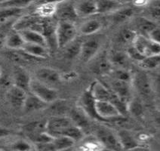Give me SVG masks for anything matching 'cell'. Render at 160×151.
<instances>
[{
    "instance_id": "obj_1",
    "label": "cell",
    "mask_w": 160,
    "mask_h": 151,
    "mask_svg": "<svg viewBox=\"0 0 160 151\" xmlns=\"http://www.w3.org/2000/svg\"><path fill=\"white\" fill-rule=\"evenodd\" d=\"M77 29L73 22L60 21L56 26V41L58 48H64L76 39Z\"/></svg>"
},
{
    "instance_id": "obj_2",
    "label": "cell",
    "mask_w": 160,
    "mask_h": 151,
    "mask_svg": "<svg viewBox=\"0 0 160 151\" xmlns=\"http://www.w3.org/2000/svg\"><path fill=\"white\" fill-rule=\"evenodd\" d=\"M73 125L69 116H54L47 121L46 132L53 138L63 136L67 129Z\"/></svg>"
},
{
    "instance_id": "obj_3",
    "label": "cell",
    "mask_w": 160,
    "mask_h": 151,
    "mask_svg": "<svg viewBox=\"0 0 160 151\" xmlns=\"http://www.w3.org/2000/svg\"><path fill=\"white\" fill-rule=\"evenodd\" d=\"M29 91L30 93L36 95L48 104L58 101V94L57 91L52 87L43 84L36 79H32Z\"/></svg>"
},
{
    "instance_id": "obj_4",
    "label": "cell",
    "mask_w": 160,
    "mask_h": 151,
    "mask_svg": "<svg viewBox=\"0 0 160 151\" xmlns=\"http://www.w3.org/2000/svg\"><path fill=\"white\" fill-rule=\"evenodd\" d=\"M78 107L90 119L102 122L96 111V100L92 94L90 85L79 97L78 101Z\"/></svg>"
},
{
    "instance_id": "obj_5",
    "label": "cell",
    "mask_w": 160,
    "mask_h": 151,
    "mask_svg": "<svg viewBox=\"0 0 160 151\" xmlns=\"http://www.w3.org/2000/svg\"><path fill=\"white\" fill-rule=\"evenodd\" d=\"M132 83L138 93L143 98H150L152 93V82L146 73L138 71L132 76Z\"/></svg>"
},
{
    "instance_id": "obj_6",
    "label": "cell",
    "mask_w": 160,
    "mask_h": 151,
    "mask_svg": "<svg viewBox=\"0 0 160 151\" xmlns=\"http://www.w3.org/2000/svg\"><path fill=\"white\" fill-rule=\"evenodd\" d=\"M43 19L36 15H25L14 23L12 29L18 32L24 30H35L42 33Z\"/></svg>"
},
{
    "instance_id": "obj_7",
    "label": "cell",
    "mask_w": 160,
    "mask_h": 151,
    "mask_svg": "<svg viewBox=\"0 0 160 151\" xmlns=\"http://www.w3.org/2000/svg\"><path fill=\"white\" fill-rule=\"evenodd\" d=\"M101 40L98 37H91L82 42L80 58L84 63L92 61L97 56L101 48Z\"/></svg>"
},
{
    "instance_id": "obj_8",
    "label": "cell",
    "mask_w": 160,
    "mask_h": 151,
    "mask_svg": "<svg viewBox=\"0 0 160 151\" xmlns=\"http://www.w3.org/2000/svg\"><path fill=\"white\" fill-rule=\"evenodd\" d=\"M96 111L102 122L114 121L122 116L110 101H96Z\"/></svg>"
},
{
    "instance_id": "obj_9",
    "label": "cell",
    "mask_w": 160,
    "mask_h": 151,
    "mask_svg": "<svg viewBox=\"0 0 160 151\" xmlns=\"http://www.w3.org/2000/svg\"><path fill=\"white\" fill-rule=\"evenodd\" d=\"M98 139L101 141L103 147L114 151H124L122 147L117 134L107 128H100L97 131Z\"/></svg>"
},
{
    "instance_id": "obj_10",
    "label": "cell",
    "mask_w": 160,
    "mask_h": 151,
    "mask_svg": "<svg viewBox=\"0 0 160 151\" xmlns=\"http://www.w3.org/2000/svg\"><path fill=\"white\" fill-rule=\"evenodd\" d=\"M54 16L58 18V21H64L73 22L78 18L76 12L74 2H58Z\"/></svg>"
},
{
    "instance_id": "obj_11",
    "label": "cell",
    "mask_w": 160,
    "mask_h": 151,
    "mask_svg": "<svg viewBox=\"0 0 160 151\" xmlns=\"http://www.w3.org/2000/svg\"><path fill=\"white\" fill-rule=\"evenodd\" d=\"M35 76L36 80L50 87H52L51 85L58 84L61 81L60 73L50 67L39 68L35 72Z\"/></svg>"
},
{
    "instance_id": "obj_12",
    "label": "cell",
    "mask_w": 160,
    "mask_h": 151,
    "mask_svg": "<svg viewBox=\"0 0 160 151\" xmlns=\"http://www.w3.org/2000/svg\"><path fill=\"white\" fill-rule=\"evenodd\" d=\"M94 59V61L92 64V70L94 73L103 76L112 71V64L107 54H101L99 56H96Z\"/></svg>"
},
{
    "instance_id": "obj_13",
    "label": "cell",
    "mask_w": 160,
    "mask_h": 151,
    "mask_svg": "<svg viewBox=\"0 0 160 151\" xmlns=\"http://www.w3.org/2000/svg\"><path fill=\"white\" fill-rule=\"evenodd\" d=\"M13 79L14 86L23 89L24 91H28L30 88V85L32 79L30 76L25 69L23 67L17 66L14 67L13 72Z\"/></svg>"
},
{
    "instance_id": "obj_14",
    "label": "cell",
    "mask_w": 160,
    "mask_h": 151,
    "mask_svg": "<svg viewBox=\"0 0 160 151\" xmlns=\"http://www.w3.org/2000/svg\"><path fill=\"white\" fill-rule=\"evenodd\" d=\"M76 14L79 17H88L98 14L97 2L91 0L74 2Z\"/></svg>"
},
{
    "instance_id": "obj_15",
    "label": "cell",
    "mask_w": 160,
    "mask_h": 151,
    "mask_svg": "<svg viewBox=\"0 0 160 151\" xmlns=\"http://www.w3.org/2000/svg\"><path fill=\"white\" fill-rule=\"evenodd\" d=\"M27 97L26 91L13 85L8 92V99L12 106L16 109H23Z\"/></svg>"
},
{
    "instance_id": "obj_16",
    "label": "cell",
    "mask_w": 160,
    "mask_h": 151,
    "mask_svg": "<svg viewBox=\"0 0 160 151\" xmlns=\"http://www.w3.org/2000/svg\"><path fill=\"white\" fill-rule=\"evenodd\" d=\"M131 84L132 83H125L114 79L111 83L110 89L116 95L128 103L131 100Z\"/></svg>"
},
{
    "instance_id": "obj_17",
    "label": "cell",
    "mask_w": 160,
    "mask_h": 151,
    "mask_svg": "<svg viewBox=\"0 0 160 151\" xmlns=\"http://www.w3.org/2000/svg\"><path fill=\"white\" fill-rule=\"evenodd\" d=\"M90 86L96 101H110L111 100L113 93L105 85L100 82H94Z\"/></svg>"
},
{
    "instance_id": "obj_18",
    "label": "cell",
    "mask_w": 160,
    "mask_h": 151,
    "mask_svg": "<svg viewBox=\"0 0 160 151\" xmlns=\"http://www.w3.org/2000/svg\"><path fill=\"white\" fill-rule=\"evenodd\" d=\"M97 2L98 14H107L117 12L127 4V2L114 1V0H101Z\"/></svg>"
},
{
    "instance_id": "obj_19",
    "label": "cell",
    "mask_w": 160,
    "mask_h": 151,
    "mask_svg": "<svg viewBox=\"0 0 160 151\" xmlns=\"http://www.w3.org/2000/svg\"><path fill=\"white\" fill-rule=\"evenodd\" d=\"M58 2H42L36 7L35 14L42 19H50L56 12Z\"/></svg>"
},
{
    "instance_id": "obj_20",
    "label": "cell",
    "mask_w": 160,
    "mask_h": 151,
    "mask_svg": "<svg viewBox=\"0 0 160 151\" xmlns=\"http://www.w3.org/2000/svg\"><path fill=\"white\" fill-rule=\"evenodd\" d=\"M48 106L47 103L42 101L40 98L36 97L34 94H27V97L23 105V110L25 113H32L42 110Z\"/></svg>"
},
{
    "instance_id": "obj_21",
    "label": "cell",
    "mask_w": 160,
    "mask_h": 151,
    "mask_svg": "<svg viewBox=\"0 0 160 151\" xmlns=\"http://www.w3.org/2000/svg\"><path fill=\"white\" fill-rule=\"evenodd\" d=\"M21 50L24 53L38 60L45 59V58H48L49 55L48 48L39 45L25 43Z\"/></svg>"
},
{
    "instance_id": "obj_22",
    "label": "cell",
    "mask_w": 160,
    "mask_h": 151,
    "mask_svg": "<svg viewBox=\"0 0 160 151\" xmlns=\"http://www.w3.org/2000/svg\"><path fill=\"white\" fill-rule=\"evenodd\" d=\"M25 43H26L23 40L21 33L13 29L11 30V31H9L5 36V45L8 48L12 49V50H21Z\"/></svg>"
},
{
    "instance_id": "obj_23",
    "label": "cell",
    "mask_w": 160,
    "mask_h": 151,
    "mask_svg": "<svg viewBox=\"0 0 160 151\" xmlns=\"http://www.w3.org/2000/svg\"><path fill=\"white\" fill-rule=\"evenodd\" d=\"M117 137L124 151H128L138 148V143L136 139L128 131L122 129L117 133Z\"/></svg>"
},
{
    "instance_id": "obj_24",
    "label": "cell",
    "mask_w": 160,
    "mask_h": 151,
    "mask_svg": "<svg viewBox=\"0 0 160 151\" xmlns=\"http://www.w3.org/2000/svg\"><path fill=\"white\" fill-rule=\"evenodd\" d=\"M19 33L22 36L23 39L26 43L42 45V46L48 48L46 39L42 33L35 31V30H24V31Z\"/></svg>"
},
{
    "instance_id": "obj_25",
    "label": "cell",
    "mask_w": 160,
    "mask_h": 151,
    "mask_svg": "<svg viewBox=\"0 0 160 151\" xmlns=\"http://www.w3.org/2000/svg\"><path fill=\"white\" fill-rule=\"evenodd\" d=\"M102 23L97 19H91L85 21L80 27L79 31L82 35L92 36L102 28Z\"/></svg>"
},
{
    "instance_id": "obj_26",
    "label": "cell",
    "mask_w": 160,
    "mask_h": 151,
    "mask_svg": "<svg viewBox=\"0 0 160 151\" xmlns=\"http://www.w3.org/2000/svg\"><path fill=\"white\" fill-rule=\"evenodd\" d=\"M69 117L72 120L74 125L79 127L80 128L82 129L88 126V117L78 107L70 110Z\"/></svg>"
},
{
    "instance_id": "obj_27",
    "label": "cell",
    "mask_w": 160,
    "mask_h": 151,
    "mask_svg": "<svg viewBox=\"0 0 160 151\" xmlns=\"http://www.w3.org/2000/svg\"><path fill=\"white\" fill-rule=\"evenodd\" d=\"M47 121H33L31 123H27L23 126V131L30 138L35 134L46 132Z\"/></svg>"
},
{
    "instance_id": "obj_28",
    "label": "cell",
    "mask_w": 160,
    "mask_h": 151,
    "mask_svg": "<svg viewBox=\"0 0 160 151\" xmlns=\"http://www.w3.org/2000/svg\"><path fill=\"white\" fill-rule=\"evenodd\" d=\"M82 140L79 151H101L104 147L97 137H89Z\"/></svg>"
},
{
    "instance_id": "obj_29",
    "label": "cell",
    "mask_w": 160,
    "mask_h": 151,
    "mask_svg": "<svg viewBox=\"0 0 160 151\" xmlns=\"http://www.w3.org/2000/svg\"><path fill=\"white\" fill-rule=\"evenodd\" d=\"M82 45V41L76 39L64 48L65 56L68 59H73L77 56H79L80 52H81Z\"/></svg>"
},
{
    "instance_id": "obj_30",
    "label": "cell",
    "mask_w": 160,
    "mask_h": 151,
    "mask_svg": "<svg viewBox=\"0 0 160 151\" xmlns=\"http://www.w3.org/2000/svg\"><path fill=\"white\" fill-rule=\"evenodd\" d=\"M32 3L28 0H6L0 1V9H23Z\"/></svg>"
},
{
    "instance_id": "obj_31",
    "label": "cell",
    "mask_w": 160,
    "mask_h": 151,
    "mask_svg": "<svg viewBox=\"0 0 160 151\" xmlns=\"http://www.w3.org/2000/svg\"><path fill=\"white\" fill-rule=\"evenodd\" d=\"M134 13L133 8L125 6L112 14V19L116 23H122L132 18Z\"/></svg>"
},
{
    "instance_id": "obj_32",
    "label": "cell",
    "mask_w": 160,
    "mask_h": 151,
    "mask_svg": "<svg viewBox=\"0 0 160 151\" xmlns=\"http://www.w3.org/2000/svg\"><path fill=\"white\" fill-rule=\"evenodd\" d=\"M157 27L156 23L147 18H141L138 21V28L141 33V35L148 36L150 33Z\"/></svg>"
},
{
    "instance_id": "obj_33",
    "label": "cell",
    "mask_w": 160,
    "mask_h": 151,
    "mask_svg": "<svg viewBox=\"0 0 160 151\" xmlns=\"http://www.w3.org/2000/svg\"><path fill=\"white\" fill-rule=\"evenodd\" d=\"M75 141L70 138L65 137V136H60V137L54 138L52 141V143L54 148V151L64 150V149L73 147L75 144Z\"/></svg>"
},
{
    "instance_id": "obj_34",
    "label": "cell",
    "mask_w": 160,
    "mask_h": 151,
    "mask_svg": "<svg viewBox=\"0 0 160 151\" xmlns=\"http://www.w3.org/2000/svg\"><path fill=\"white\" fill-rule=\"evenodd\" d=\"M140 65L145 70H156L160 67V55L146 57L140 62Z\"/></svg>"
},
{
    "instance_id": "obj_35",
    "label": "cell",
    "mask_w": 160,
    "mask_h": 151,
    "mask_svg": "<svg viewBox=\"0 0 160 151\" xmlns=\"http://www.w3.org/2000/svg\"><path fill=\"white\" fill-rule=\"evenodd\" d=\"M127 57H128L127 54H124L120 52H116L112 54L110 60L112 65L117 66L119 68L125 69V67L126 66L127 62H128Z\"/></svg>"
},
{
    "instance_id": "obj_36",
    "label": "cell",
    "mask_w": 160,
    "mask_h": 151,
    "mask_svg": "<svg viewBox=\"0 0 160 151\" xmlns=\"http://www.w3.org/2000/svg\"><path fill=\"white\" fill-rule=\"evenodd\" d=\"M128 111L132 115L138 116L143 113V104L138 98H132L128 105Z\"/></svg>"
},
{
    "instance_id": "obj_37",
    "label": "cell",
    "mask_w": 160,
    "mask_h": 151,
    "mask_svg": "<svg viewBox=\"0 0 160 151\" xmlns=\"http://www.w3.org/2000/svg\"><path fill=\"white\" fill-rule=\"evenodd\" d=\"M29 138H30V140L32 142H33L36 145H38L51 142L52 141H53L54 138L50 135L48 133H47L46 132H42V133L35 134V135H32Z\"/></svg>"
},
{
    "instance_id": "obj_38",
    "label": "cell",
    "mask_w": 160,
    "mask_h": 151,
    "mask_svg": "<svg viewBox=\"0 0 160 151\" xmlns=\"http://www.w3.org/2000/svg\"><path fill=\"white\" fill-rule=\"evenodd\" d=\"M113 75L115 79L119 81L125 82V83H132V76L126 69L118 68L113 71Z\"/></svg>"
},
{
    "instance_id": "obj_39",
    "label": "cell",
    "mask_w": 160,
    "mask_h": 151,
    "mask_svg": "<svg viewBox=\"0 0 160 151\" xmlns=\"http://www.w3.org/2000/svg\"><path fill=\"white\" fill-rule=\"evenodd\" d=\"M137 33L131 29H123L119 34V39L123 43H132L137 36Z\"/></svg>"
},
{
    "instance_id": "obj_40",
    "label": "cell",
    "mask_w": 160,
    "mask_h": 151,
    "mask_svg": "<svg viewBox=\"0 0 160 151\" xmlns=\"http://www.w3.org/2000/svg\"><path fill=\"white\" fill-rule=\"evenodd\" d=\"M160 55V43L152 41L149 39L147 44L145 58L150 56H159Z\"/></svg>"
},
{
    "instance_id": "obj_41",
    "label": "cell",
    "mask_w": 160,
    "mask_h": 151,
    "mask_svg": "<svg viewBox=\"0 0 160 151\" xmlns=\"http://www.w3.org/2000/svg\"><path fill=\"white\" fill-rule=\"evenodd\" d=\"M23 9H0V22L5 21V20L10 18H13L17 16L21 12Z\"/></svg>"
},
{
    "instance_id": "obj_42",
    "label": "cell",
    "mask_w": 160,
    "mask_h": 151,
    "mask_svg": "<svg viewBox=\"0 0 160 151\" xmlns=\"http://www.w3.org/2000/svg\"><path fill=\"white\" fill-rule=\"evenodd\" d=\"M127 55L128 57H129L131 59L134 60V61H138V62H141L142 60H143L145 58V57L143 55H142L136 49L133 45H132V46H130L128 48V51H127Z\"/></svg>"
},
{
    "instance_id": "obj_43",
    "label": "cell",
    "mask_w": 160,
    "mask_h": 151,
    "mask_svg": "<svg viewBox=\"0 0 160 151\" xmlns=\"http://www.w3.org/2000/svg\"><path fill=\"white\" fill-rule=\"evenodd\" d=\"M155 70L156 72L152 76V80H151L153 90L160 98V67Z\"/></svg>"
},
{
    "instance_id": "obj_44",
    "label": "cell",
    "mask_w": 160,
    "mask_h": 151,
    "mask_svg": "<svg viewBox=\"0 0 160 151\" xmlns=\"http://www.w3.org/2000/svg\"><path fill=\"white\" fill-rule=\"evenodd\" d=\"M13 149L15 151H31V146L24 141H19L13 144Z\"/></svg>"
},
{
    "instance_id": "obj_45",
    "label": "cell",
    "mask_w": 160,
    "mask_h": 151,
    "mask_svg": "<svg viewBox=\"0 0 160 151\" xmlns=\"http://www.w3.org/2000/svg\"><path fill=\"white\" fill-rule=\"evenodd\" d=\"M147 37L150 40H152V41L160 43V27H156L154 30H152L150 33V34H149Z\"/></svg>"
},
{
    "instance_id": "obj_46",
    "label": "cell",
    "mask_w": 160,
    "mask_h": 151,
    "mask_svg": "<svg viewBox=\"0 0 160 151\" xmlns=\"http://www.w3.org/2000/svg\"><path fill=\"white\" fill-rule=\"evenodd\" d=\"M9 133H10V132H9L8 129L1 128V127H0V138H2L5 137V136L8 135Z\"/></svg>"
},
{
    "instance_id": "obj_47",
    "label": "cell",
    "mask_w": 160,
    "mask_h": 151,
    "mask_svg": "<svg viewBox=\"0 0 160 151\" xmlns=\"http://www.w3.org/2000/svg\"><path fill=\"white\" fill-rule=\"evenodd\" d=\"M155 122H156V125H157V126L160 128V115L156 116V119H155Z\"/></svg>"
},
{
    "instance_id": "obj_48",
    "label": "cell",
    "mask_w": 160,
    "mask_h": 151,
    "mask_svg": "<svg viewBox=\"0 0 160 151\" xmlns=\"http://www.w3.org/2000/svg\"><path fill=\"white\" fill-rule=\"evenodd\" d=\"M57 151H73V147H70V148L64 149V150H60Z\"/></svg>"
},
{
    "instance_id": "obj_49",
    "label": "cell",
    "mask_w": 160,
    "mask_h": 151,
    "mask_svg": "<svg viewBox=\"0 0 160 151\" xmlns=\"http://www.w3.org/2000/svg\"><path fill=\"white\" fill-rule=\"evenodd\" d=\"M101 151H114V150H110V149H108V148H106V147H103V148Z\"/></svg>"
},
{
    "instance_id": "obj_50",
    "label": "cell",
    "mask_w": 160,
    "mask_h": 151,
    "mask_svg": "<svg viewBox=\"0 0 160 151\" xmlns=\"http://www.w3.org/2000/svg\"><path fill=\"white\" fill-rule=\"evenodd\" d=\"M128 151H141V150H140L139 148H135V149H134V150H128Z\"/></svg>"
},
{
    "instance_id": "obj_51",
    "label": "cell",
    "mask_w": 160,
    "mask_h": 151,
    "mask_svg": "<svg viewBox=\"0 0 160 151\" xmlns=\"http://www.w3.org/2000/svg\"><path fill=\"white\" fill-rule=\"evenodd\" d=\"M2 67L0 66V78H1L2 76Z\"/></svg>"
},
{
    "instance_id": "obj_52",
    "label": "cell",
    "mask_w": 160,
    "mask_h": 151,
    "mask_svg": "<svg viewBox=\"0 0 160 151\" xmlns=\"http://www.w3.org/2000/svg\"><path fill=\"white\" fill-rule=\"evenodd\" d=\"M0 151H3V150H0Z\"/></svg>"
}]
</instances>
